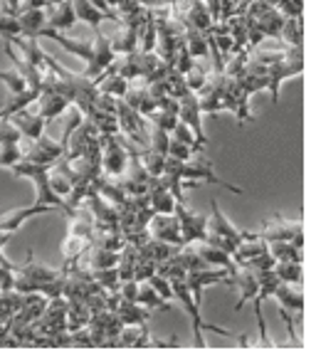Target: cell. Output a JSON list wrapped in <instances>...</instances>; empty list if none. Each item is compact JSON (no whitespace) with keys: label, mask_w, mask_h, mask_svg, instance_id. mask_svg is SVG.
<instances>
[{"label":"cell","mask_w":316,"mask_h":358,"mask_svg":"<svg viewBox=\"0 0 316 358\" xmlns=\"http://www.w3.org/2000/svg\"><path fill=\"white\" fill-rule=\"evenodd\" d=\"M13 173L20 176V178H30L37 188V201L35 203H43V206H50L55 210H59L62 215H67L72 220L77 215V208H72L67 201H64L62 195H57L50 185V166H43V164H30V161H17L13 166Z\"/></svg>","instance_id":"cell-1"},{"label":"cell","mask_w":316,"mask_h":358,"mask_svg":"<svg viewBox=\"0 0 316 358\" xmlns=\"http://www.w3.org/2000/svg\"><path fill=\"white\" fill-rule=\"evenodd\" d=\"M171 285H173V299L180 301V306L185 309V314L190 316L195 346L206 348L203 331H215V334H220V336H232V331H227V329H222V327H215V324H208L206 319H203V316H201V304H195L193 294H190L188 287H185V277H183V280H171Z\"/></svg>","instance_id":"cell-2"},{"label":"cell","mask_w":316,"mask_h":358,"mask_svg":"<svg viewBox=\"0 0 316 358\" xmlns=\"http://www.w3.org/2000/svg\"><path fill=\"white\" fill-rule=\"evenodd\" d=\"M206 243L215 245L220 248L222 252H227L232 257V252L237 250V245L243 243V230H237L225 215H222L220 206L217 201H213V213L208 217V235H206Z\"/></svg>","instance_id":"cell-3"},{"label":"cell","mask_w":316,"mask_h":358,"mask_svg":"<svg viewBox=\"0 0 316 358\" xmlns=\"http://www.w3.org/2000/svg\"><path fill=\"white\" fill-rule=\"evenodd\" d=\"M101 141V173L119 178L129 164V146L122 134H99Z\"/></svg>","instance_id":"cell-4"},{"label":"cell","mask_w":316,"mask_h":358,"mask_svg":"<svg viewBox=\"0 0 316 358\" xmlns=\"http://www.w3.org/2000/svg\"><path fill=\"white\" fill-rule=\"evenodd\" d=\"M175 161H178V158H175ZM175 169H178L180 178H183V188H185V185H198L201 180H206V183H215V185H220V188L230 190V193H235V195H243V188L230 185L227 180H222L220 176L213 171V164L208 161V158H195V161H178V164H175Z\"/></svg>","instance_id":"cell-5"},{"label":"cell","mask_w":316,"mask_h":358,"mask_svg":"<svg viewBox=\"0 0 316 358\" xmlns=\"http://www.w3.org/2000/svg\"><path fill=\"white\" fill-rule=\"evenodd\" d=\"M116 122L122 136H127L136 148H148V122L124 99H116Z\"/></svg>","instance_id":"cell-6"},{"label":"cell","mask_w":316,"mask_h":358,"mask_svg":"<svg viewBox=\"0 0 316 358\" xmlns=\"http://www.w3.org/2000/svg\"><path fill=\"white\" fill-rule=\"evenodd\" d=\"M243 237H257V240H264V243L287 240V243H294L296 248H304V222L301 220L289 222L285 217L274 215L272 220H267V225L259 232H243Z\"/></svg>","instance_id":"cell-7"},{"label":"cell","mask_w":316,"mask_h":358,"mask_svg":"<svg viewBox=\"0 0 316 358\" xmlns=\"http://www.w3.org/2000/svg\"><path fill=\"white\" fill-rule=\"evenodd\" d=\"M59 274V269H50L45 264H40L35 259V255L27 252V262L22 267H15V289L20 294H30V292H37L45 282L55 280Z\"/></svg>","instance_id":"cell-8"},{"label":"cell","mask_w":316,"mask_h":358,"mask_svg":"<svg viewBox=\"0 0 316 358\" xmlns=\"http://www.w3.org/2000/svg\"><path fill=\"white\" fill-rule=\"evenodd\" d=\"M173 215L178 217L180 243L190 245V243H198V240H206V235H208V217L206 215L188 210L185 203H175Z\"/></svg>","instance_id":"cell-9"},{"label":"cell","mask_w":316,"mask_h":358,"mask_svg":"<svg viewBox=\"0 0 316 358\" xmlns=\"http://www.w3.org/2000/svg\"><path fill=\"white\" fill-rule=\"evenodd\" d=\"M280 277H277V272L274 269H264V272H259V287L257 292H254L252 296V304H254V319H257V327H259V338H262L264 346H272L269 343V336H267V324H264V316H262V304L264 299H269V296L274 294V289L280 287Z\"/></svg>","instance_id":"cell-10"},{"label":"cell","mask_w":316,"mask_h":358,"mask_svg":"<svg viewBox=\"0 0 316 358\" xmlns=\"http://www.w3.org/2000/svg\"><path fill=\"white\" fill-rule=\"evenodd\" d=\"M210 285H230V269L222 267H208V269H195V272L185 274V287L193 294L195 304L203 301V289Z\"/></svg>","instance_id":"cell-11"},{"label":"cell","mask_w":316,"mask_h":358,"mask_svg":"<svg viewBox=\"0 0 316 358\" xmlns=\"http://www.w3.org/2000/svg\"><path fill=\"white\" fill-rule=\"evenodd\" d=\"M178 119L183 124H188L190 131L195 134V138L208 146V138L203 134V111H201V101H198V94L195 92H185V94L178 96Z\"/></svg>","instance_id":"cell-12"},{"label":"cell","mask_w":316,"mask_h":358,"mask_svg":"<svg viewBox=\"0 0 316 358\" xmlns=\"http://www.w3.org/2000/svg\"><path fill=\"white\" fill-rule=\"evenodd\" d=\"M85 203L89 208L92 217H94V227H101V230H119V213L111 206L109 201H104L99 193L89 185L85 195Z\"/></svg>","instance_id":"cell-13"},{"label":"cell","mask_w":316,"mask_h":358,"mask_svg":"<svg viewBox=\"0 0 316 358\" xmlns=\"http://www.w3.org/2000/svg\"><path fill=\"white\" fill-rule=\"evenodd\" d=\"M230 287H237V289H240V299H237V304H235V311H243L245 304H247V301L254 296V292H257L259 272L252 267H240V264H235L230 272Z\"/></svg>","instance_id":"cell-14"},{"label":"cell","mask_w":316,"mask_h":358,"mask_svg":"<svg viewBox=\"0 0 316 358\" xmlns=\"http://www.w3.org/2000/svg\"><path fill=\"white\" fill-rule=\"evenodd\" d=\"M146 230L153 240L183 248V243H180V230H178V217H175L173 213H171V215H166V213H153Z\"/></svg>","instance_id":"cell-15"},{"label":"cell","mask_w":316,"mask_h":358,"mask_svg":"<svg viewBox=\"0 0 316 358\" xmlns=\"http://www.w3.org/2000/svg\"><path fill=\"white\" fill-rule=\"evenodd\" d=\"M114 50H111V43L106 40V35H101L99 30L94 32V59L87 64V69L82 74L89 79H96L111 62H114Z\"/></svg>","instance_id":"cell-16"},{"label":"cell","mask_w":316,"mask_h":358,"mask_svg":"<svg viewBox=\"0 0 316 358\" xmlns=\"http://www.w3.org/2000/svg\"><path fill=\"white\" fill-rule=\"evenodd\" d=\"M52 210L55 208L43 206V203H32V206L10 210V213H6V215H0V232H17L25 220H30V217H35V215H48V213H52Z\"/></svg>","instance_id":"cell-17"},{"label":"cell","mask_w":316,"mask_h":358,"mask_svg":"<svg viewBox=\"0 0 316 358\" xmlns=\"http://www.w3.org/2000/svg\"><path fill=\"white\" fill-rule=\"evenodd\" d=\"M122 99L127 101L131 109H136L143 119H146V116L156 109V99H153L151 92H148L146 82H141V79H134V82H129V90H127V94H124Z\"/></svg>","instance_id":"cell-18"},{"label":"cell","mask_w":316,"mask_h":358,"mask_svg":"<svg viewBox=\"0 0 316 358\" xmlns=\"http://www.w3.org/2000/svg\"><path fill=\"white\" fill-rule=\"evenodd\" d=\"M146 195H148V203H151L153 213H166V215H171V213H173L175 198H173V193L166 188V183L161 180V176H151Z\"/></svg>","instance_id":"cell-19"},{"label":"cell","mask_w":316,"mask_h":358,"mask_svg":"<svg viewBox=\"0 0 316 358\" xmlns=\"http://www.w3.org/2000/svg\"><path fill=\"white\" fill-rule=\"evenodd\" d=\"M10 122H13V127L22 134V138H27V141H35V138L43 136L45 124H48L40 114H32V111H27V109L15 111V114L10 116Z\"/></svg>","instance_id":"cell-20"},{"label":"cell","mask_w":316,"mask_h":358,"mask_svg":"<svg viewBox=\"0 0 316 358\" xmlns=\"http://www.w3.org/2000/svg\"><path fill=\"white\" fill-rule=\"evenodd\" d=\"M6 55L10 57V62L15 64V72L27 82V87H32V90H37V92H43V79H45L43 69H37L35 64L27 62L22 55H17L15 50H13L10 43H6Z\"/></svg>","instance_id":"cell-21"},{"label":"cell","mask_w":316,"mask_h":358,"mask_svg":"<svg viewBox=\"0 0 316 358\" xmlns=\"http://www.w3.org/2000/svg\"><path fill=\"white\" fill-rule=\"evenodd\" d=\"M272 296L289 314H299V316L304 314V289L299 285H285V282H280V287L274 289Z\"/></svg>","instance_id":"cell-22"},{"label":"cell","mask_w":316,"mask_h":358,"mask_svg":"<svg viewBox=\"0 0 316 358\" xmlns=\"http://www.w3.org/2000/svg\"><path fill=\"white\" fill-rule=\"evenodd\" d=\"M37 104H40V111H37V114L43 116L45 122H52V119H57V116H62L64 111H67L69 101H67V96H62L59 92L43 90L40 96H37Z\"/></svg>","instance_id":"cell-23"},{"label":"cell","mask_w":316,"mask_h":358,"mask_svg":"<svg viewBox=\"0 0 316 358\" xmlns=\"http://www.w3.org/2000/svg\"><path fill=\"white\" fill-rule=\"evenodd\" d=\"M116 316L122 319L124 327H148V319H151V309L136 304V301L119 299L116 304Z\"/></svg>","instance_id":"cell-24"},{"label":"cell","mask_w":316,"mask_h":358,"mask_svg":"<svg viewBox=\"0 0 316 358\" xmlns=\"http://www.w3.org/2000/svg\"><path fill=\"white\" fill-rule=\"evenodd\" d=\"M77 22V15H74V3L72 0H62L59 6H50L48 8V25L50 30H57V32H64L69 27H74Z\"/></svg>","instance_id":"cell-25"},{"label":"cell","mask_w":316,"mask_h":358,"mask_svg":"<svg viewBox=\"0 0 316 358\" xmlns=\"http://www.w3.org/2000/svg\"><path fill=\"white\" fill-rule=\"evenodd\" d=\"M106 40L111 43L114 55H129V52H134V50H138V30L124 25V22H119L116 30L111 32V35H106Z\"/></svg>","instance_id":"cell-26"},{"label":"cell","mask_w":316,"mask_h":358,"mask_svg":"<svg viewBox=\"0 0 316 358\" xmlns=\"http://www.w3.org/2000/svg\"><path fill=\"white\" fill-rule=\"evenodd\" d=\"M15 17L20 22V37L37 40L40 30L48 25V10H17Z\"/></svg>","instance_id":"cell-27"},{"label":"cell","mask_w":316,"mask_h":358,"mask_svg":"<svg viewBox=\"0 0 316 358\" xmlns=\"http://www.w3.org/2000/svg\"><path fill=\"white\" fill-rule=\"evenodd\" d=\"M193 245V250L198 255H201L203 259H206L210 267H222V269H230L232 272V267H235V262H232V257L227 252H222L220 248H215V245H210V243H206V240H198V243H190Z\"/></svg>","instance_id":"cell-28"},{"label":"cell","mask_w":316,"mask_h":358,"mask_svg":"<svg viewBox=\"0 0 316 358\" xmlns=\"http://www.w3.org/2000/svg\"><path fill=\"white\" fill-rule=\"evenodd\" d=\"M148 341H151L148 327H124L116 338V348H146Z\"/></svg>","instance_id":"cell-29"},{"label":"cell","mask_w":316,"mask_h":358,"mask_svg":"<svg viewBox=\"0 0 316 358\" xmlns=\"http://www.w3.org/2000/svg\"><path fill=\"white\" fill-rule=\"evenodd\" d=\"M92 311L85 301L67 299V331H79V329L89 327Z\"/></svg>","instance_id":"cell-30"},{"label":"cell","mask_w":316,"mask_h":358,"mask_svg":"<svg viewBox=\"0 0 316 358\" xmlns=\"http://www.w3.org/2000/svg\"><path fill=\"white\" fill-rule=\"evenodd\" d=\"M183 43H185V48H188V52L193 55V59H203V62H208V59H210V50H208L206 32L193 30V27H185V30H183Z\"/></svg>","instance_id":"cell-31"},{"label":"cell","mask_w":316,"mask_h":358,"mask_svg":"<svg viewBox=\"0 0 316 358\" xmlns=\"http://www.w3.org/2000/svg\"><path fill=\"white\" fill-rule=\"evenodd\" d=\"M269 255L274 257V262H304V248H296L294 243H287V240H274V243H267Z\"/></svg>","instance_id":"cell-32"},{"label":"cell","mask_w":316,"mask_h":358,"mask_svg":"<svg viewBox=\"0 0 316 358\" xmlns=\"http://www.w3.org/2000/svg\"><path fill=\"white\" fill-rule=\"evenodd\" d=\"M280 40H285L287 48H304V17H287Z\"/></svg>","instance_id":"cell-33"},{"label":"cell","mask_w":316,"mask_h":358,"mask_svg":"<svg viewBox=\"0 0 316 358\" xmlns=\"http://www.w3.org/2000/svg\"><path fill=\"white\" fill-rule=\"evenodd\" d=\"M136 304L146 306L151 311H168L171 309V301H166L164 296H158V292L153 289L148 282H138V294H136Z\"/></svg>","instance_id":"cell-34"},{"label":"cell","mask_w":316,"mask_h":358,"mask_svg":"<svg viewBox=\"0 0 316 358\" xmlns=\"http://www.w3.org/2000/svg\"><path fill=\"white\" fill-rule=\"evenodd\" d=\"M74 3V15H77V20H82V22H89L92 25V30H99V25L101 22H106L109 17L104 15L101 10H96L94 6H92L89 0H72ZM111 22V20H109Z\"/></svg>","instance_id":"cell-35"},{"label":"cell","mask_w":316,"mask_h":358,"mask_svg":"<svg viewBox=\"0 0 316 358\" xmlns=\"http://www.w3.org/2000/svg\"><path fill=\"white\" fill-rule=\"evenodd\" d=\"M272 269L277 272V277L285 285L304 287V262H289V259H285V262H274Z\"/></svg>","instance_id":"cell-36"},{"label":"cell","mask_w":316,"mask_h":358,"mask_svg":"<svg viewBox=\"0 0 316 358\" xmlns=\"http://www.w3.org/2000/svg\"><path fill=\"white\" fill-rule=\"evenodd\" d=\"M37 96H40V92L37 90H32V87H27V90H22L20 94H13V99L8 101L3 109H0V119H10L15 111H20V109H27L30 104H35L37 101Z\"/></svg>","instance_id":"cell-37"},{"label":"cell","mask_w":316,"mask_h":358,"mask_svg":"<svg viewBox=\"0 0 316 358\" xmlns=\"http://www.w3.org/2000/svg\"><path fill=\"white\" fill-rule=\"evenodd\" d=\"M124 243H127V240H124L122 230H101V227H94V232H92V245H94V248L119 252V250L124 248Z\"/></svg>","instance_id":"cell-38"},{"label":"cell","mask_w":316,"mask_h":358,"mask_svg":"<svg viewBox=\"0 0 316 358\" xmlns=\"http://www.w3.org/2000/svg\"><path fill=\"white\" fill-rule=\"evenodd\" d=\"M138 161L141 166L148 171V176H164V166H166V156L156 153L153 148H136Z\"/></svg>","instance_id":"cell-39"},{"label":"cell","mask_w":316,"mask_h":358,"mask_svg":"<svg viewBox=\"0 0 316 358\" xmlns=\"http://www.w3.org/2000/svg\"><path fill=\"white\" fill-rule=\"evenodd\" d=\"M92 280H94L104 292H109V294H116V292H119V272H116V267L92 269Z\"/></svg>","instance_id":"cell-40"},{"label":"cell","mask_w":316,"mask_h":358,"mask_svg":"<svg viewBox=\"0 0 316 358\" xmlns=\"http://www.w3.org/2000/svg\"><path fill=\"white\" fill-rule=\"evenodd\" d=\"M183 77H185V85H188V90L198 94V92H201L203 87L208 85V79H210V72H208V69L203 67V62H198V59H195V64L190 67V72L183 74Z\"/></svg>","instance_id":"cell-41"},{"label":"cell","mask_w":316,"mask_h":358,"mask_svg":"<svg viewBox=\"0 0 316 358\" xmlns=\"http://www.w3.org/2000/svg\"><path fill=\"white\" fill-rule=\"evenodd\" d=\"M156 274H161V277H166V280H183L188 272H185V267L178 259V252H175L173 257H168V259H164V262L156 264Z\"/></svg>","instance_id":"cell-42"},{"label":"cell","mask_w":316,"mask_h":358,"mask_svg":"<svg viewBox=\"0 0 316 358\" xmlns=\"http://www.w3.org/2000/svg\"><path fill=\"white\" fill-rule=\"evenodd\" d=\"M171 138H175V141H180V143H188V146L193 148L195 153L206 151V146H203V143L198 141V138H195V134L190 131L188 124H183V122H180V119H178V122H175L173 131H171Z\"/></svg>","instance_id":"cell-43"},{"label":"cell","mask_w":316,"mask_h":358,"mask_svg":"<svg viewBox=\"0 0 316 358\" xmlns=\"http://www.w3.org/2000/svg\"><path fill=\"white\" fill-rule=\"evenodd\" d=\"M168 143H171V134L164 131V129L153 127V124H148V148H153L156 153H161V156H166L168 153Z\"/></svg>","instance_id":"cell-44"},{"label":"cell","mask_w":316,"mask_h":358,"mask_svg":"<svg viewBox=\"0 0 316 358\" xmlns=\"http://www.w3.org/2000/svg\"><path fill=\"white\" fill-rule=\"evenodd\" d=\"M15 289V264L0 252V292Z\"/></svg>","instance_id":"cell-45"},{"label":"cell","mask_w":316,"mask_h":358,"mask_svg":"<svg viewBox=\"0 0 316 358\" xmlns=\"http://www.w3.org/2000/svg\"><path fill=\"white\" fill-rule=\"evenodd\" d=\"M156 274V262L148 257H138L136 267H134V280L136 282H148Z\"/></svg>","instance_id":"cell-46"},{"label":"cell","mask_w":316,"mask_h":358,"mask_svg":"<svg viewBox=\"0 0 316 358\" xmlns=\"http://www.w3.org/2000/svg\"><path fill=\"white\" fill-rule=\"evenodd\" d=\"M22 161V148L20 143L15 146H0V166H6V169H13V166Z\"/></svg>","instance_id":"cell-47"},{"label":"cell","mask_w":316,"mask_h":358,"mask_svg":"<svg viewBox=\"0 0 316 358\" xmlns=\"http://www.w3.org/2000/svg\"><path fill=\"white\" fill-rule=\"evenodd\" d=\"M148 285L158 292V296H164L166 301H173V285H171V280H166L161 274H153L151 280H148Z\"/></svg>","instance_id":"cell-48"},{"label":"cell","mask_w":316,"mask_h":358,"mask_svg":"<svg viewBox=\"0 0 316 358\" xmlns=\"http://www.w3.org/2000/svg\"><path fill=\"white\" fill-rule=\"evenodd\" d=\"M166 156L178 158V161H190V158L195 156V151L188 146V143H180V141H175V138H171V143H168V153H166Z\"/></svg>","instance_id":"cell-49"},{"label":"cell","mask_w":316,"mask_h":358,"mask_svg":"<svg viewBox=\"0 0 316 358\" xmlns=\"http://www.w3.org/2000/svg\"><path fill=\"white\" fill-rule=\"evenodd\" d=\"M0 35H3V37L20 35V22H17V17H15V15L0 13Z\"/></svg>","instance_id":"cell-50"},{"label":"cell","mask_w":316,"mask_h":358,"mask_svg":"<svg viewBox=\"0 0 316 358\" xmlns=\"http://www.w3.org/2000/svg\"><path fill=\"white\" fill-rule=\"evenodd\" d=\"M0 82H6L13 94H20L22 90H27V82L17 72H0Z\"/></svg>","instance_id":"cell-51"},{"label":"cell","mask_w":316,"mask_h":358,"mask_svg":"<svg viewBox=\"0 0 316 358\" xmlns=\"http://www.w3.org/2000/svg\"><path fill=\"white\" fill-rule=\"evenodd\" d=\"M94 109L109 111V114H116V96L101 94V92H96V96H94Z\"/></svg>","instance_id":"cell-52"},{"label":"cell","mask_w":316,"mask_h":358,"mask_svg":"<svg viewBox=\"0 0 316 358\" xmlns=\"http://www.w3.org/2000/svg\"><path fill=\"white\" fill-rule=\"evenodd\" d=\"M136 294H138V282L136 280H124L119 282V296L127 301H136Z\"/></svg>","instance_id":"cell-53"},{"label":"cell","mask_w":316,"mask_h":358,"mask_svg":"<svg viewBox=\"0 0 316 358\" xmlns=\"http://www.w3.org/2000/svg\"><path fill=\"white\" fill-rule=\"evenodd\" d=\"M89 3L96 8V10H101V13H104V15L109 17L111 22H116V25H119V13H116V10H111V6H109V3H106V0H89Z\"/></svg>","instance_id":"cell-54"},{"label":"cell","mask_w":316,"mask_h":358,"mask_svg":"<svg viewBox=\"0 0 316 358\" xmlns=\"http://www.w3.org/2000/svg\"><path fill=\"white\" fill-rule=\"evenodd\" d=\"M3 3L10 8L13 15H17V10H20V6H22V0H3Z\"/></svg>","instance_id":"cell-55"},{"label":"cell","mask_w":316,"mask_h":358,"mask_svg":"<svg viewBox=\"0 0 316 358\" xmlns=\"http://www.w3.org/2000/svg\"><path fill=\"white\" fill-rule=\"evenodd\" d=\"M59 3H62V0H48V8L50 6H59Z\"/></svg>","instance_id":"cell-56"}]
</instances>
